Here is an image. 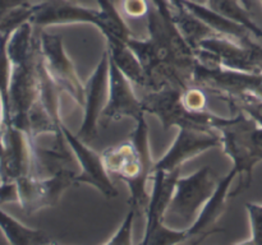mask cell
<instances>
[{
	"label": "cell",
	"mask_w": 262,
	"mask_h": 245,
	"mask_svg": "<svg viewBox=\"0 0 262 245\" xmlns=\"http://www.w3.org/2000/svg\"><path fill=\"white\" fill-rule=\"evenodd\" d=\"M146 116L142 109V101L133 89V83L122 73L110 56L109 71V97L101 115V122L118 121L124 117H130L138 121Z\"/></svg>",
	"instance_id": "14"
},
{
	"label": "cell",
	"mask_w": 262,
	"mask_h": 245,
	"mask_svg": "<svg viewBox=\"0 0 262 245\" xmlns=\"http://www.w3.org/2000/svg\"><path fill=\"white\" fill-rule=\"evenodd\" d=\"M179 245H186V244H184V242H183V244H179Z\"/></svg>",
	"instance_id": "35"
},
{
	"label": "cell",
	"mask_w": 262,
	"mask_h": 245,
	"mask_svg": "<svg viewBox=\"0 0 262 245\" xmlns=\"http://www.w3.org/2000/svg\"><path fill=\"white\" fill-rule=\"evenodd\" d=\"M183 89L176 87H164L156 91H148L141 99L145 114L158 117L164 130L176 127L199 130H217L227 117L206 111H191L182 101Z\"/></svg>",
	"instance_id": "4"
},
{
	"label": "cell",
	"mask_w": 262,
	"mask_h": 245,
	"mask_svg": "<svg viewBox=\"0 0 262 245\" xmlns=\"http://www.w3.org/2000/svg\"><path fill=\"white\" fill-rule=\"evenodd\" d=\"M217 147H222V135L217 130L181 128L165 155L154 165V174L182 170L187 161Z\"/></svg>",
	"instance_id": "10"
},
{
	"label": "cell",
	"mask_w": 262,
	"mask_h": 245,
	"mask_svg": "<svg viewBox=\"0 0 262 245\" xmlns=\"http://www.w3.org/2000/svg\"><path fill=\"white\" fill-rule=\"evenodd\" d=\"M147 38L137 40L132 36L127 46L145 70L148 91L164 87L184 91L191 87L199 61L196 51L184 40L176 24L164 19L155 8H150L147 14Z\"/></svg>",
	"instance_id": "1"
},
{
	"label": "cell",
	"mask_w": 262,
	"mask_h": 245,
	"mask_svg": "<svg viewBox=\"0 0 262 245\" xmlns=\"http://www.w3.org/2000/svg\"><path fill=\"white\" fill-rule=\"evenodd\" d=\"M197 60L248 73H262V45L256 41H241L224 36L205 38L196 48Z\"/></svg>",
	"instance_id": "7"
},
{
	"label": "cell",
	"mask_w": 262,
	"mask_h": 245,
	"mask_svg": "<svg viewBox=\"0 0 262 245\" xmlns=\"http://www.w3.org/2000/svg\"><path fill=\"white\" fill-rule=\"evenodd\" d=\"M182 101L184 106L191 111H206L207 109V97L206 92L200 87L191 86L182 92Z\"/></svg>",
	"instance_id": "24"
},
{
	"label": "cell",
	"mask_w": 262,
	"mask_h": 245,
	"mask_svg": "<svg viewBox=\"0 0 262 245\" xmlns=\"http://www.w3.org/2000/svg\"><path fill=\"white\" fill-rule=\"evenodd\" d=\"M234 245H255V244H253L252 240L247 239V240H243V241L237 242V244H234Z\"/></svg>",
	"instance_id": "32"
},
{
	"label": "cell",
	"mask_w": 262,
	"mask_h": 245,
	"mask_svg": "<svg viewBox=\"0 0 262 245\" xmlns=\"http://www.w3.org/2000/svg\"><path fill=\"white\" fill-rule=\"evenodd\" d=\"M188 230L173 229L161 221L148 231H145L140 245H179L189 240Z\"/></svg>",
	"instance_id": "21"
},
{
	"label": "cell",
	"mask_w": 262,
	"mask_h": 245,
	"mask_svg": "<svg viewBox=\"0 0 262 245\" xmlns=\"http://www.w3.org/2000/svg\"><path fill=\"white\" fill-rule=\"evenodd\" d=\"M61 132L78 165L79 171L76 178V185L87 184L94 186L105 198H117L118 189L105 167L101 153L92 150L89 143L77 137L76 133H72L66 124L61 125Z\"/></svg>",
	"instance_id": "11"
},
{
	"label": "cell",
	"mask_w": 262,
	"mask_h": 245,
	"mask_svg": "<svg viewBox=\"0 0 262 245\" xmlns=\"http://www.w3.org/2000/svg\"><path fill=\"white\" fill-rule=\"evenodd\" d=\"M33 145L22 130L12 124L3 127L0 180L15 183L22 176L35 175Z\"/></svg>",
	"instance_id": "13"
},
{
	"label": "cell",
	"mask_w": 262,
	"mask_h": 245,
	"mask_svg": "<svg viewBox=\"0 0 262 245\" xmlns=\"http://www.w3.org/2000/svg\"><path fill=\"white\" fill-rule=\"evenodd\" d=\"M235 176H237V174L230 170L224 178L220 179L216 190L214 191L211 198L202 207L193 224L187 227L191 239L200 236V239L202 240L204 235H210L212 232L220 231V230L212 229V227L216 225V222L224 214L225 208H227V201L230 198V186H232Z\"/></svg>",
	"instance_id": "15"
},
{
	"label": "cell",
	"mask_w": 262,
	"mask_h": 245,
	"mask_svg": "<svg viewBox=\"0 0 262 245\" xmlns=\"http://www.w3.org/2000/svg\"><path fill=\"white\" fill-rule=\"evenodd\" d=\"M30 23L38 28L86 23L104 32L105 15L101 9H91L72 0H42L32 4Z\"/></svg>",
	"instance_id": "12"
},
{
	"label": "cell",
	"mask_w": 262,
	"mask_h": 245,
	"mask_svg": "<svg viewBox=\"0 0 262 245\" xmlns=\"http://www.w3.org/2000/svg\"><path fill=\"white\" fill-rule=\"evenodd\" d=\"M8 33L0 35V94L3 99V127L9 121V83L12 64L8 55Z\"/></svg>",
	"instance_id": "22"
},
{
	"label": "cell",
	"mask_w": 262,
	"mask_h": 245,
	"mask_svg": "<svg viewBox=\"0 0 262 245\" xmlns=\"http://www.w3.org/2000/svg\"><path fill=\"white\" fill-rule=\"evenodd\" d=\"M242 2H243V4H245L246 7H247L248 9L251 10V2H250V0H242Z\"/></svg>",
	"instance_id": "33"
},
{
	"label": "cell",
	"mask_w": 262,
	"mask_h": 245,
	"mask_svg": "<svg viewBox=\"0 0 262 245\" xmlns=\"http://www.w3.org/2000/svg\"><path fill=\"white\" fill-rule=\"evenodd\" d=\"M192 86L200 87L233 106L239 102L262 100V73H248L197 61Z\"/></svg>",
	"instance_id": "5"
},
{
	"label": "cell",
	"mask_w": 262,
	"mask_h": 245,
	"mask_svg": "<svg viewBox=\"0 0 262 245\" xmlns=\"http://www.w3.org/2000/svg\"><path fill=\"white\" fill-rule=\"evenodd\" d=\"M128 142L107 147L102 151V160L109 174H115L129 189L130 208L146 213L150 202L151 181L155 162L151 157L148 125L146 116L141 117Z\"/></svg>",
	"instance_id": "2"
},
{
	"label": "cell",
	"mask_w": 262,
	"mask_h": 245,
	"mask_svg": "<svg viewBox=\"0 0 262 245\" xmlns=\"http://www.w3.org/2000/svg\"><path fill=\"white\" fill-rule=\"evenodd\" d=\"M38 47L43 66L61 93H67L77 105L83 107L84 83L64 48L61 36L41 31L38 33Z\"/></svg>",
	"instance_id": "8"
},
{
	"label": "cell",
	"mask_w": 262,
	"mask_h": 245,
	"mask_svg": "<svg viewBox=\"0 0 262 245\" xmlns=\"http://www.w3.org/2000/svg\"><path fill=\"white\" fill-rule=\"evenodd\" d=\"M168 3V5L170 7V9L173 10V14L176 12H181V10L186 9L183 4V0H165Z\"/></svg>",
	"instance_id": "29"
},
{
	"label": "cell",
	"mask_w": 262,
	"mask_h": 245,
	"mask_svg": "<svg viewBox=\"0 0 262 245\" xmlns=\"http://www.w3.org/2000/svg\"><path fill=\"white\" fill-rule=\"evenodd\" d=\"M183 3H192L197 5H207L209 0H183Z\"/></svg>",
	"instance_id": "31"
},
{
	"label": "cell",
	"mask_w": 262,
	"mask_h": 245,
	"mask_svg": "<svg viewBox=\"0 0 262 245\" xmlns=\"http://www.w3.org/2000/svg\"><path fill=\"white\" fill-rule=\"evenodd\" d=\"M31 4L30 0H0V27L3 20L12 10Z\"/></svg>",
	"instance_id": "28"
},
{
	"label": "cell",
	"mask_w": 262,
	"mask_h": 245,
	"mask_svg": "<svg viewBox=\"0 0 262 245\" xmlns=\"http://www.w3.org/2000/svg\"><path fill=\"white\" fill-rule=\"evenodd\" d=\"M2 137H3V99L0 94V152H2Z\"/></svg>",
	"instance_id": "30"
},
{
	"label": "cell",
	"mask_w": 262,
	"mask_h": 245,
	"mask_svg": "<svg viewBox=\"0 0 262 245\" xmlns=\"http://www.w3.org/2000/svg\"><path fill=\"white\" fill-rule=\"evenodd\" d=\"M109 50L112 60L114 61L115 65L122 70V73L132 82L133 84L148 88L147 77H146L145 70L142 65L136 58L135 54L130 51L127 45L119 46V47H106Z\"/></svg>",
	"instance_id": "20"
},
{
	"label": "cell",
	"mask_w": 262,
	"mask_h": 245,
	"mask_svg": "<svg viewBox=\"0 0 262 245\" xmlns=\"http://www.w3.org/2000/svg\"><path fill=\"white\" fill-rule=\"evenodd\" d=\"M97 3L105 15V30L102 35L106 38L107 47L127 45V41L132 37V32L120 13L110 0H97Z\"/></svg>",
	"instance_id": "18"
},
{
	"label": "cell",
	"mask_w": 262,
	"mask_h": 245,
	"mask_svg": "<svg viewBox=\"0 0 262 245\" xmlns=\"http://www.w3.org/2000/svg\"><path fill=\"white\" fill-rule=\"evenodd\" d=\"M183 4L188 12H191L193 15H196L200 20H202L205 24L209 26V27L219 36L233 38V40L241 41V42H246V41L252 40V38H251V35H252V33H251L247 28L238 24V23L233 22V20L228 19V18L223 17L222 14L210 9L207 5H197L192 4V3H183Z\"/></svg>",
	"instance_id": "16"
},
{
	"label": "cell",
	"mask_w": 262,
	"mask_h": 245,
	"mask_svg": "<svg viewBox=\"0 0 262 245\" xmlns=\"http://www.w3.org/2000/svg\"><path fill=\"white\" fill-rule=\"evenodd\" d=\"M136 214L137 212L130 208L114 235L104 245H133V225Z\"/></svg>",
	"instance_id": "23"
},
{
	"label": "cell",
	"mask_w": 262,
	"mask_h": 245,
	"mask_svg": "<svg viewBox=\"0 0 262 245\" xmlns=\"http://www.w3.org/2000/svg\"><path fill=\"white\" fill-rule=\"evenodd\" d=\"M50 245H60V244H58V242H56V241H54V240H53V242H51Z\"/></svg>",
	"instance_id": "34"
},
{
	"label": "cell",
	"mask_w": 262,
	"mask_h": 245,
	"mask_svg": "<svg viewBox=\"0 0 262 245\" xmlns=\"http://www.w3.org/2000/svg\"><path fill=\"white\" fill-rule=\"evenodd\" d=\"M207 7L223 17L246 27L252 36L262 41V28L251 18L250 9L243 4L242 0H209Z\"/></svg>",
	"instance_id": "19"
},
{
	"label": "cell",
	"mask_w": 262,
	"mask_h": 245,
	"mask_svg": "<svg viewBox=\"0 0 262 245\" xmlns=\"http://www.w3.org/2000/svg\"><path fill=\"white\" fill-rule=\"evenodd\" d=\"M123 12L130 18H140L150 12L147 0H122Z\"/></svg>",
	"instance_id": "27"
},
{
	"label": "cell",
	"mask_w": 262,
	"mask_h": 245,
	"mask_svg": "<svg viewBox=\"0 0 262 245\" xmlns=\"http://www.w3.org/2000/svg\"><path fill=\"white\" fill-rule=\"evenodd\" d=\"M255 125V120L243 112H237L235 116L227 117L217 128V132L222 135L223 151L232 160V170L241 176L239 184L230 193V198L237 197L251 185L253 168L262 162V151L256 144L252 134Z\"/></svg>",
	"instance_id": "3"
},
{
	"label": "cell",
	"mask_w": 262,
	"mask_h": 245,
	"mask_svg": "<svg viewBox=\"0 0 262 245\" xmlns=\"http://www.w3.org/2000/svg\"><path fill=\"white\" fill-rule=\"evenodd\" d=\"M109 71L110 53L106 48L102 53L94 73L84 83V104L82 107L83 119H82L81 128L76 134L87 143L99 137L101 115L109 97Z\"/></svg>",
	"instance_id": "9"
},
{
	"label": "cell",
	"mask_w": 262,
	"mask_h": 245,
	"mask_svg": "<svg viewBox=\"0 0 262 245\" xmlns=\"http://www.w3.org/2000/svg\"><path fill=\"white\" fill-rule=\"evenodd\" d=\"M230 109L235 112H243L252 120H255L260 127H262V100H251V101L239 102V104L230 106Z\"/></svg>",
	"instance_id": "26"
},
{
	"label": "cell",
	"mask_w": 262,
	"mask_h": 245,
	"mask_svg": "<svg viewBox=\"0 0 262 245\" xmlns=\"http://www.w3.org/2000/svg\"><path fill=\"white\" fill-rule=\"evenodd\" d=\"M251 227V237L253 244L262 245V204L248 202L246 204Z\"/></svg>",
	"instance_id": "25"
},
{
	"label": "cell",
	"mask_w": 262,
	"mask_h": 245,
	"mask_svg": "<svg viewBox=\"0 0 262 245\" xmlns=\"http://www.w3.org/2000/svg\"><path fill=\"white\" fill-rule=\"evenodd\" d=\"M260 2H261V4H262V0H260Z\"/></svg>",
	"instance_id": "36"
},
{
	"label": "cell",
	"mask_w": 262,
	"mask_h": 245,
	"mask_svg": "<svg viewBox=\"0 0 262 245\" xmlns=\"http://www.w3.org/2000/svg\"><path fill=\"white\" fill-rule=\"evenodd\" d=\"M219 181L220 179L210 166H204L187 176L179 175L164 221L173 217L186 224L187 227L191 226L202 207L216 190Z\"/></svg>",
	"instance_id": "6"
},
{
	"label": "cell",
	"mask_w": 262,
	"mask_h": 245,
	"mask_svg": "<svg viewBox=\"0 0 262 245\" xmlns=\"http://www.w3.org/2000/svg\"><path fill=\"white\" fill-rule=\"evenodd\" d=\"M0 231L10 245H50L53 240L45 231L26 226L0 207Z\"/></svg>",
	"instance_id": "17"
}]
</instances>
